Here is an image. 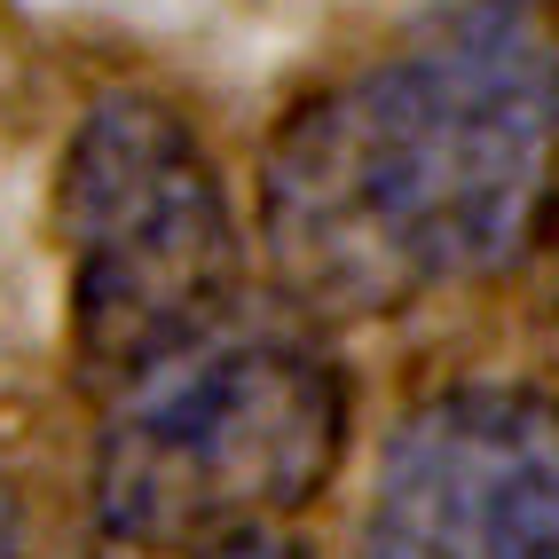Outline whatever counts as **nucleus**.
I'll use <instances>...</instances> for the list:
<instances>
[{
    "label": "nucleus",
    "instance_id": "5",
    "mask_svg": "<svg viewBox=\"0 0 559 559\" xmlns=\"http://www.w3.org/2000/svg\"><path fill=\"white\" fill-rule=\"evenodd\" d=\"M190 559H308V551H292V544H276V536H229V544H205V551H190Z\"/></svg>",
    "mask_w": 559,
    "mask_h": 559
},
{
    "label": "nucleus",
    "instance_id": "6",
    "mask_svg": "<svg viewBox=\"0 0 559 559\" xmlns=\"http://www.w3.org/2000/svg\"><path fill=\"white\" fill-rule=\"evenodd\" d=\"M24 536H16V497H9V473H0V559H16Z\"/></svg>",
    "mask_w": 559,
    "mask_h": 559
},
{
    "label": "nucleus",
    "instance_id": "3",
    "mask_svg": "<svg viewBox=\"0 0 559 559\" xmlns=\"http://www.w3.org/2000/svg\"><path fill=\"white\" fill-rule=\"evenodd\" d=\"M71 331L95 379L127 386L229 323L237 221L205 142L151 95L87 110L63 158Z\"/></svg>",
    "mask_w": 559,
    "mask_h": 559
},
{
    "label": "nucleus",
    "instance_id": "4",
    "mask_svg": "<svg viewBox=\"0 0 559 559\" xmlns=\"http://www.w3.org/2000/svg\"><path fill=\"white\" fill-rule=\"evenodd\" d=\"M362 559H559V394L457 386L409 409Z\"/></svg>",
    "mask_w": 559,
    "mask_h": 559
},
{
    "label": "nucleus",
    "instance_id": "1",
    "mask_svg": "<svg viewBox=\"0 0 559 559\" xmlns=\"http://www.w3.org/2000/svg\"><path fill=\"white\" fill-rule=\"evenodd\" d=\"M559 56L528 0H450L323 87L269 158V260L316 316H394L536 229Z\"/></svg>",
    "mask_w": 559,
    "mask_h": 559
},
{
    "label": "nucleus",
    "instance_id": "2",
    "mask_svg": "<svg viewBox=\"0 0 559 559\" xmlns=\"http://www.w3.org/2000/svg\"><path fill=\"white\" fill-rule=\"evenodd\" d=\"M340 433V370L292 331H245L229 316L198 347L119 386L95 457L103 528L142 551L260 536V520L316 497Z\"/></svg>",
    "mask_w": 559,
    "mask_h": 559
}]
</instances>
